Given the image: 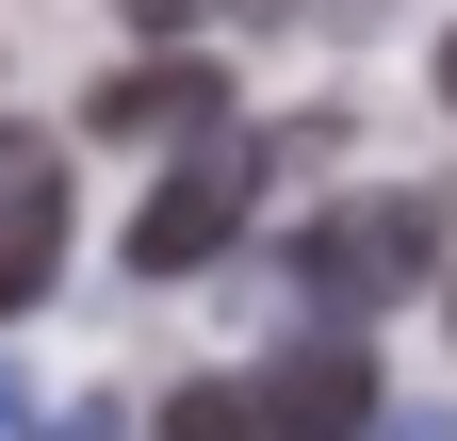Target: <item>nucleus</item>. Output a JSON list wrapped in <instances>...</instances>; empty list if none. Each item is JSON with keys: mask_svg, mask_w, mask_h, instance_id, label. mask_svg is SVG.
<instances>
[{"mask_svg": "<svg viewBox=\"0 0 457 441\" xmlns=\"http://www.w3.org/2000/svg\"><path fill=\"white\" fill-rule=\"evenodd\" d=\"M425 262H441V196L392 180V196H360V212H327V229H295V295H311L327 327H376L392 295H425Z\"/></svg>", "mask_w": 457, "mask_h": 441, "instance_id": "obj_1", "label": "nucleus"}, {"mask_svg": "<svg viewBox=\"0 0 457 441\" xmlns=\"http://www.w3.org/2000/svg\"><path fill=\"white\" fill-rule=\"evenodd\" d=\"M245 196H262V163L228 147V131H196V147L147 180V212H131V279H212L228 229H245Z\"/></svg>", "mask_w": 457, "mask_h": 441, "instance_id": "obj_2", "label": "nucleus"}, {"mask_svg": "<svg viewBox=\"0 0 457 441\" xmlns=\"http://www.w3.org/2000/svg\"><path fill=\"white\" fill-rule=\"evenodd\" d=\"M376 409H392V376H376V327H295V344L262 360V425L278 441H376Z\"/></svg>", "mask_w": 457, "mask_h": 441, "instance_id": "obj_3", "label": "nucleus"}, {"mask_svg": "<svg viewBox=\"0 0 457 441\" xmlns=\"http://www.w3.org/2000/svg\"><path fill=\"white\" fill-rule=\"evenodd\" d=\"M49 279H66V147L0 131V311H33Z\"/></svg>", "mask_w": 457, "mask_h": 441, "instance_id": "obj_4", "label": "nucleus"}, {"mask_svg": "<svg viewBox=\"0 0 457 441\" xmlns=\"http://www.w3.org/2000/svg\"><path fill=\"white\" fill-rule=\"evenodd\" d=\"M228 131V66L212 49H147L131 82H98V147H196Z\"/></svg>", "mask_w": 457, "mask_h": 441, "instance_id": "obj_5", "label": "nucleus"}, {"mask_svg": "<svg viewBox=\"0 0 457 441\" xmlns=\"http://www.w3.org/2000/svg\"><path fill=\"white\" fill-rule=\"evenodd\" d=\"M163 441H278V425H262V376H196V393H163Z\"/></svg>", "mask_w": 457, "mask_h": 441, "instance_id": "obj_6", "label": "nucleus"}, {"mask_svg": "<svg viewBox=\"0 0 457 441\" xmlns=\"http://www.w3.org/2000/svg\"><path fill=\"white\" fill-rule=\"evenodd\" d=\"M114 17H131V33H147V49H180V33H196V17H228V0H114Z\"/></svg>", "mask_w": 457, "mask_h": 441, "instance_id": "obj_7", "label": "nucleus"}, {"mask_svg": "<svg viewBox=\"0 0 457 441\" xmlns=\"http://www.w3.org/2000/svg\"><path fill=\"white\" fill-rule=\"evenodd\" d=\"M33 441H131V425H114V409H98V393H82V409H49V425H33Z\"/></svg>", "mask_w": 457, "mask_h": 441, "instance_id": "obj_8", "label": "nucleus"}, {"mask_svg": "<svg viewBox=\"0 0 457 441\" xmlns=\"http://www.w3.org/2000/svg\"><path fill=\"white\" fill-rule=\"evenodd\" d=\"M0 441H33V376H0Z\"/></svg>", "mask_w": 457, "mask_h": 441, "instance_id": "obj_9", "label": "nucleus"}, {"mask_svg": "<svg viewBox=\"0 0 457 441\" xmlns=\"http://www.w3.org/2000/svg\"><path fill=\"white\" fill-rule=\"evenodd\" d=\"M228 17H311V0H228Z\"/></svg>", "mask_w": 457, "mask_h": 441, "instance_id": "obj_10", "label": "nucleus"}, {"mask_svg": "<svg viewBox=\"0 0 457 441\" xmlns=\"http://www.w3.org/2000/svg\"><path fill=\"white\" fill-rule=\"evenodd\" d=\"M441 98H457V33H441Z\"/></svg>", "mask_w": 457, "mask_h": 441, "instance_id": "obj_11", "label": "nucleus"}, {"mask_svg": "<svg viewBox=\"0 0 457 441\" xmlns=\"http://www.w3.org/2000/svg\"><path fill=\"white\" fill-rule=\"evenodd\" d=\"M376 441H441V425H376Z\"/></svg>", "mask_w": 457, "mask_h": 441, "instance_id": "obj_12", "label": "nucleus"}, {"mask_svg": "<svg viewBox=\"0 0 457 441\" xmlns=\"http://www.w3.org/2000/svg\"><path fill=\"white\" fill-rule=\"evenodd\" d=\"M441 311H457V279H441Z\"/></svg>", "mask_w": 457, "mask_h": 441, "instance_id": "obj_13", "label": "nucleus"}]
</instances>
